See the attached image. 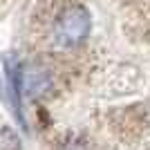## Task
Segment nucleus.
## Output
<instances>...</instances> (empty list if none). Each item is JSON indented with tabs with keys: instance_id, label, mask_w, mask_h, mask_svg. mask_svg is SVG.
Instances as JSON below:
<instances>
[{
	"instance_id": "20e7f679",
	"label": "nucleus",
	"mask_w": 150,
	"mask_h": 150,
	"mask_svg": "<svg viewBox=\"0 0 150 150\" xmlns=\"http://www.w3.org/2000/svg\"><path fill=\"white\" fill-rule=\"evenodd\" d=\"M61 150H85V148H83L81 144H67L65 148H61Z\"/></svg>"
},
{
	"instance_id": "7ed1b4c3",
	"label": "nucleus",
	"mask_w": 150,
	"mask_h": 150,
	"mask_svg": "<svg viewBox=\"0 0 150 150\" xmlns=\"http://www.w3.org/2000/svg\"><path fill=\"white\" fill-rule=\"evenodd\" d=\"M0 148L2 150H20L18 134H16L9 125H2V128H0Z\"/></svg>"
},
{
	"instance_id": "f03ea898",
	"label": "nucleus",
	"mask_w": 150,
	"mask_h": 150,
	"mask_svg": "<svg viewBox=\"0 0 150 150\" xmlns=\"http://www.w3.org/2000/svg\"><path fill=\"white\" fill-rule=\"evenodd\" d=\"M50 85V79L45 72H29L25 79V90L31 96H38L40 92H45V88Z\"/></svg>"
},
{
	"instance_id": "f257e3e1",
	"label": "nucleus",
	"mask_w": 150,
	"mask_h": 150,
	"mask_svg": "<svg viewBox=\"0 0 150 150\" xmlns=\"http://www.w3.org/2000/svg\"><path fill=\"white\" fill-rule=\"evenodd\" d=\"M92 29V18L90 11L83 5H69L58 13L54 31H52V40L56 50H76L79 45L85 43Z\"/></svg>"
}]
</instances>
